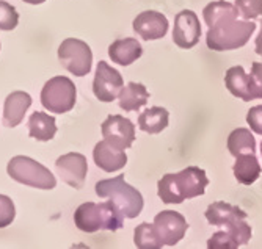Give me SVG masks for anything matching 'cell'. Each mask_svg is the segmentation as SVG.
<instances>
[{"mask_svg": "<svg viewBox=\"0 0 262 249\" xmlns=\"http://www.w3.org/2000/svg\"><path fill=\"white\" fill-rule=\"evenodd\" d=\"M241 11L225 0L212 2L204 7L203 17L209 27L206 44L210 51L228 52L244 47L256 30V24L250 19H239Z\"/></svg>", "mask_w": 262, "mask_h": 249, "instance_id": "cell-1", "label": "cell"}, {"mask_svg": "<svg viewBox=\"0 0 262 249\" xmlns=\"http://www.w3.org/2000/svg\"><path fill=\"white\" fill-rule=\"evenodd\" d=\"M207 185L206 171L198 166H188L176 174H165L157 182V194L163 204H182L185 199L203 196Z\"/></svg>", "mask_w": 262, "mask_h": 249, "instance_id": "cell-2", "label": "cell"}, {"mask_svg": "<svg viewBox=\"0 0 262 249\" xmlns=\"http://www.w3.org/2000/svg\"><path fill=\"white\" fill-rule=\"evenodd\" d=\"M124 216L116 209V206L108 201L102 204L83 202L77 207L74 213V222L79 231L93 234L98 231H118L123 228Z\"/></svg>", "mask_w": 262, "mask_h": 249, "instance_id": "cell-3", "label": "cell"}, {"mask_svg": "<svg viewBox=\"0 0 262 249\" xmlns=\"http://www.w3.org/2000/svg\"><path fill=\"white\" fill-rule=\"evenodd\" d=\"M94 190H96V194L99 197L110 199L124 218H137L143 210L145 201H143L141 193L129 185L124 180V176L99 180Z\"/></svg>", "mask_w": 262, "mask_h": 249, "instance_id": "cell-4", "label": "cell"}, {"mask_svg": "<svg viewBox=\"0 0 262 249\" xmlns=\"http://www.w3.org/2000/svg\"><path fill=\"white\" fill-rule=\"evenodd\" d=\"M247 212L241 207L219 201L213 202L206 210V219L212 226H223L235 238L241 246L247 244L251 238V226L247 222Z\"/></svg>", "mask_w": 262, "mask_h": 249, "instance_id": "cell-5", "label": "cell"}, {"mask_svg": "<svg viewBox=\"0 0 262 249\" xmlns=\"http://www.w3.org/2000/svg\"><path fill=\"white\" fill-rule=\"evenodd\" d=\"M7 171L13 180L32 188L52 190L57 185V179L54 177V174L44 165H41L39 162L30 157H24V155L13 157L8 162Z\"/></svg>", "mask_w": 262, "mask_h": 249, "instance_id": "cell-6", "label": "cell"}, {"mask_svg": "<svg viewBox=\"0 0 262 249\" xmlns=\"http://www.w3.org/2000/svg\"><path fill=\"white\" fill-rule=\"evenodd\" d=\"M77 89L73 80L57 76L47 82L41 91V104L46 110L55 115H63L74 108Z\"/></svg>", "mask_w": 262, "mask_h": 249, "instance_id": "cell-7", "label": "cell"}, {"mask_svg": "<svg viewBox=\"0 0 262 249\" xmlns=\"http://www.w3.org/2000/svg\"><path fill=\"white\" fill-rule=\"evenodd\" d=\"M58 60L73 76L83 77L91 71L93 52L85 41L68 38L58 47Z\"/></svg>", "mask_w": 262, "mask_h": 249, "instance_id": "cell-8", "label": "cell"}, {"mask_svg": "<svg viewBox=\"0 0 262 249\" xmlns=\"http://www.w3.org/2000/svg\"><path fill=\"white\" fill-rule=\"evenodd\" d=\"M124 86L121 74L105 61H99L93 82V93L99 102H113Z\"/></svg>", "mask_w": 262, "mask_h": 249, "instance_id": "cell-9", "label": "cell"}, {"mask_svg": "<svg viewBox=\"0 0 262 249\" xmlns=\"http://www.w3.org/2000/svg\"><path fill=\"white\" fill-rule=\"evenodd\" d=\"M154 228L165 246L178 244L187 234L188 224L184 215L174 210H162L154 218Z\"/></svg>", "mask_w": 262, "mask_h": 249, "instance_id": "cell-10", "label": "cell"}, {"mask_svg": "<svg viewBox=\"0 0 262 249\" xmlns=\"http://www.w3.org/2000/svg\"><path fill=\"white\" fill-rule=\"evenodd\" d=\"M55 171L58 177L74 190H80L85 184V177L88 172L86 157L79 152H69L57 159Z\"/></svg>", "mask_w": 262, "mask_h": 249, "instance_id": "cell-11", "label": "cell"}, {"mask_svg": "<svg viewBox=\"0 0 262 249\" xmlns=\"http://www.w3.org/2000/svg\"><path fill=\"white\" fill-rule=\"evenodd\" d=\"M201 24L200 17L192 10H182L174 17L173 41L181 49H192L200 42Z\"/></svg>", "mask_w": 262, "mask_h": 249, "instance_id": "cell-12", "label": "cell"}, {"mask_svg": "<svg viewBox=\"0 0 262 249\" xmlns=\"http://www.w3.org/2000/svg\"><path fill=\"white\" fill-rule=\"evenodd\" d=\"M102 137L118 149H129L135 140L134 122L120 115H110L102 122Z\"/></svg>", "mask_w": 262, "mask_h": 249, "instance_id": "cell-13", "label": "cell"}, {"mask_svg": "<svg viewBox=\"0 0 262 249\" xmlns=\"http://www.w3.org/2000/svg\"><path fill=\"white\" fill-rule=\"evenodd\" d=\"M168 19L165 17V14L148 10L140 13L134 19V32L145 41H156L160 39L168 32Z\"/></svg>", "mask_w": 262, "mask_h": 249, "instance_id": "cell-14", "label": "cell"}, {"mask_svg": "<svg viewBox=\"0 0 262 249\" xmlns=\"http://www.w3.org/2000/svg\"><path fill=\"white\" fill-rule=\"evenodd\" d=\"M93 159H94V163L98 165V168H101L105 172L120 171L127 163V155L123 149L115 147L107 140H102L94 146Z\"/></svg>", "mask_w": 262, "mask_h": 249, "instance_id": "cell-15", "label": "cell"}, {"mask_svg": "<svg viewBox=\"0 0 262 249\" xmlns=\"http://www.w3.org/2000/svg\"><path fill=\"white\" fill-rule=\"evenodd\" d=\"M225 85L232 96L242 99L245 102H250L256 99L251 74L248 76L242 66H232L226 71Z\"/></svg>", "mask_w": 262, "mask_h": 249, "instance_id": "cell-16", "label": "cell"}, {"mask_svg": "<svg viewBox=\"0 0 262 249\" xmlns=\"http://www.w3.org/2000/svg\"><path fill=\"white\" fill-rule=\"evenodd\" d=\"M32 105V97L29 93L14 91L5 99L4 105V126L5 127H17L26 116L27 110Z\"/></svg>", "mask_w": 262, "mask_h": 249, "instance_id": "cell-17", "label": "cell"}, {"mask_svg": "<svg viewBox=\"0 0 262 249\" xmlns=\"http://www.w3.org/2000/svg\"><path fill=\"white\" fill-rule=\"evenodd\" d=\"M143 54V47L135 38H124V39H116L108 47V57L113 63L129 66L134 61H137Z\"/></svg>", "mask_w": 262, "mask_h": 249, "instance_id": "cell-18", "label": "cell"}, {"mask_svg": "<svg viewBox=\"0 0 262 249\" xmlns=\"http://www.w3.org/2000/svg\"><path fill=\"white\" fill-rule=\"evenodd\" d=\"M232 171L237 182L242 185H251L259 179L262 168L254 154H241L235 157Z\"/></svg>", "mask_w": 262, "mask_h": 249, "instance_id": "cell-19", "label": "cell"}, {"mask_svg": "<svg viewBox=\"0 0 262 249\" xmlns=\"http://www.w3.org/2000/svg\"><path fill=\"white\" fill-rule=\"evenodd\" d=\"M118 99H120V107L124 111H138L141 107L148 104L149 93L145 85L130 82L121 88Z\"/></svg>", "mask_w": 262, "mask_h": 249, "instance_id": "cell-20", "label": "cell"}, {"mask_svg": "<svg viewBox=\"0 0 262 249\" xmlns=\"http://www.w3.org/2000/svg\"><path fill=\"white\" fill-rule=\"evenodd\" d=\"M29 133L38 141H49L57 133L55 118L44 111H35L29 119Z\"/></svg>", "mask_w": 262, "mask_h": 249, "instance_id": "cell-21", "label": "cell"}, {"mask_svg": "<svg viewBox=\"0 0 262 249\" xmlns=\"http://www.w3.org/2000/svg\"><path fill=\"white\" fill-rule=\"evenodd\" d=\"M170 113L163 107H152L138 116V126L143 132L156 135L168 127Z\"/></svg>", "mask_w": 262, "mask_h": 249, "instance_id": "cell-22", "label": "cell"}, {"mask_svg": "<svg viewBox=\"0 0 262 249\" xmlns=\"http://www.w3.org/2000/svg\"><path fill=\"white\" fill-rule=\"evenodd\" d=\"M228 151L237 157L241 154H254L256 152V140L250 129L241 127L235 129L228 137Z\"/></svg>", "mask_w": 262, "mask_h": 249, "instance_id": "cell-23", "label": "cell"}, {"mask_svg": "<svg viewBox=\"0 0 262 249\" xmlns=\"http://www.w3.org/2000/svg\"><path fill=\"white\" fill-rule=\"evenodd\" d=\"M134 243L140 249H159L165 246L154 228V224L149 222H141L138 228H135Z\"/></svg>", "mask_w": 262, "mask_h": 249, "instance_id": "cell-24", "label": "cell"}, {"mask_svg": "<svg viewBox=\"0 0 262 249\" xmlns=\"http://www.w3.org/2000/svg\"><path fill=\"white\" fill-rule=\"evenodd\" d=\"M17 22H19L17 10L11 4L0 0V30L5 32L14 30L17 27Z\"/></svg>", "mask_w": 262, "mask_h": 249, "instance_id": "cell-25", "label": "cell"}, {"mask_svg": "<svg viewBox=\"0 0 262 249\" xmlns=\"http://www.w3.org/2000/svg\"><path fill=\"white\" fill-rule=\"evenodd\" d=\"M241 244L235 241V238L228 231L215 232L207 240L209 249H237Z\"/></svg>", "mask_w": 262, "mask_h": 249, "instance_id": "cell-26", "label": "cell"}, {"mask_svg": "<svg viewBox=\"0 0 262 249\" xmlns=\"http://www.w3.org/2000/svg\"><path fill=\"white\" fill-rule=\"evenodd\" d=\"M234 5L244 19H256L262 14V0H235Z\"/></svg>", "mask_w": 262, "mask_h": 249, "instance_id": "cell-27", "label": "cell"}, {"mask_svg": "<svg viewBox=\"0 0 262 249\" xmlns=\"http://www.w3.org/2000/svg\"><path fill=\"white\" fill-rule=\"evenodd\" d=\"M16 216V209L11 197L0 194V229L8 228Z\"/></svg>", "mask_w": 262, "mask_h": 249, "instance_id": "cell-28", "label": "cell"}, {"mask_svg": "<svg viewBox=\"0 0 262 249\" xmlns=\"http://www.w3.org/2000/svg\"><path fill=\"white\" fill-rule=\"evenodd\" d=\"M247 122L254 133L262 135V105H256V107H251L248 110Z\"/></svg>", "mask_w": 262, "mask_h": 249, "instance_id": "cell-29", "label": "cell"}, {"mask_svg": "<svg viewBox=\"0 0 262 249\" xmlns=\"http://www.w3.org/2000/svg\"><path fill=\"white\" fill-rule=\"evenodd\" d=\"M251 79L254 85L256 99H262V63L254 61L251 66Z\"/></svg>", "mask_w": 262, "mask_h": 249, "instance_id": "cell-30", "label": "cell"}, {"mask_svg": "<svg viewBox=\"0 0 262 249\" xmlns=\"http://www.w3.org/2000/svg\"><path fill=\"white\" fill-rule=\"evenodd\" d=\"M256 54L262 57V19H260V29L256 38Z\"/></svg>", "mask_w": 262, "mask_h": 249, "instance_id": "cell-31", "label": "cell"}, {"mask_svg": "<svg viewBox=\"0 0 262 249\" xmlns=\"http://www.w3.org/2000/svg\"><path fill=\"white\" fill-rule=\"evenodd\" d=\"M26 4H30V5H39L42 2H46V0H24Z\"/></svg>", "mask_w": 262, "mask_h": 249, "instance_id": "cell-32", "label": "cell"}, {"mask_svg": "<svg viewBox=\"0 0 262 249\" xmlns=\"http://www.w3.org/2000/svg\"><path fill=\"white\" fill-rule=\"evenodd\" d=\"M260 154H262V143H260Z\"/></svg>", "mask_w": 262, "mask_h": 249, "instance_id": "cell-33", "label": "cell"}]
</instances>
